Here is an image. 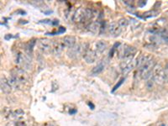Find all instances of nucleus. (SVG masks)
Segmentation results:
<instances>
[{"mask_svg": "<svg viewBox=\"0 0 168 126\" xmlns=\"http://www.w3.org/2000/svg\"><path fill=\"white\" fill-rule=\"evenodd\" d=\"M120 43H116V44H114V45L112 47V50L110 51V53H109V56L112 57L113 56H114V51H116V49L119 47V45H120Z\"/></svg>", "mask_w": 168, "mask_h": 126, "instance_id": "21", "label": "nucleus"}, {"mask_svg": "<svg viewBox=\"0 0 168 126\" xmlns=\"http://www.w3.org/2000/svg\"><path fill=\"white\" fill-rule=\"evenodd\" d=\"M161 39L165 42L168 43V31H165L164 33H161Z\"/></svg>", "mask_w": 168, "mask_h": 126, "instance_id": "22", "label": "nucleus"}, {"mask_svg": "<svg viewBox=\"0 0 168 126\" xmlns=\"http://www.w3.org/2000/svg\"><path fill=\"white\" fill-rule=\"evenodd\" d=\"M94 11L90 8H80L77 9L73 15L72 20L76 23H83L91 19L94 17Z\"/></svg>", "mask_w": 168, "mask_h": 126, "instance_id": "2", "label": "nucleus"}, {"mask_svg": "<svg viewBox=\"0 0 168 126\" xmlns=\"http://www.w3.org/2000/svg\"><path fill=\"white\" fill-rule=\"evenodd\" d=\"M124 80H125V78H121V79H120V81H119V82H118V83H117V84H116L115 86H114V88H113V90H112V92L113 93H114V92H115L116 90H117V89L119 88H120V86L122 85V84H123L124 83Z\"/></svg>", "mask_w": 168, "mask_h": 126, "instance_id": "19", "label": "nucleus"}, {"mask_svg": "<svg viewBox=\"0 0 168 126\" xmlns=\"http://www.w3.org/2000/svg\"><path fill=\"white\" fill-rule=\"evenodd\" d=\"M136 66V61H133L132 62L130 63L129 65H127L126 67H124V68H122V72H123V74H127V73H129L130 71L133 68H134V67Z\"/></svg>", "mask_w": 168, "mask_h": 126, "instance_id": "16", "label": "nucleus"}, {"mask_svg": "<svg viewBox=\"0 0 168 126\" xmlns=\"http://www.w3.org/2000/svg\"><path fill=\"white\" fill-rule=\"evenodd\" d=\"M166 75H167L168 77V63L167 65H166Z\"/></svg>", "mask_w": 168, "mask_h": 126, "instance_id": "29", "label": "nucleus"}, {"mask_svg": "<svg viewBox=\"0 0 168 126\" xmlns=\"http://www.w3.org/2000/svg\"><path fill=\"white\" fill-rule=\"evenodd\" d=\"M88 105H89L90 107H92V109H94V104H91V103H88Z\"/></svg>", "mask_w": 168, "mask_h": 126, "instance_id": "27", "label": "nucleus"}, {"mask_svg": "<svg viewBox=\"0 0 168 126\" xmlns=\"http://www.w3.org/2000/svg\"><path fill=\"white\" fill-rule=\"evenodd\" d=\"M24 114H25V112L22 109H20V108H19V109H17V110H15L14 112V116L15 117H19V116H22Z\"/></svg>", "mask_w": 168, "mask_h": 126, "instance_id": "20", "label": "nucleus"}, {"mask_svg": "<svg viewBox=\"0 0 168 126\" xmlns=\"http://www.w3.org/2000/svg\"><path fill=\"white\" fill-rule=\"evenodd\" d=\"M62 43H63L64 47L66 48L70 49L71 47H73L76 45V38L72 35H67L61 40Z\"/></svg>", "mask_w": 168, "mask_h": 126, "instance_id": "10", "label": "nucleus"}, {"mask_svg": "<svg viewBox=\"0 0 168 126\" xmlns=\"http://www.w3.org/2000/svg\"><path fill=\"white\" fill-rule=\"evenodd\" d=\"M36 43V41L35 40H31L26 45H25V52H26V55L29 56H31V54H32V52H33V50H34V47H35V45Z\"/></svg>", "mask_w": 168, "mask_h": 126, "instance_id": "13", "label": "nucleus"}, {"mask_svg": "<svg viewBox=\"0 0 168 126\" xmlns=\"http://www.w3.org/2000/svg\"><path fill=\"white\" fill-rule=\"evenodd\" d=\"M27 77L25 71L22 68H15L11 71L10 79L8 80L11 86L15 88H19L20 84L27 82Z\"/></svg>", "mask_w": 168, "mask_h": 126, "instance_id": "1", "label": "nucleus"}, {"mask_svg": "<svg viewBox=\"0 0 168 126\" xmlns=\"http://www.w3.org/2000/svg\"><path fill=\"white\" fill-rule=\"evenodd\" d=\"M52 42L48 39H41L38 42L39 49L45 54H49L52 52Z\"/></svg>", "mask_w": 168, "mask_h": 126, "instance_id": "6", "label": "nucleus"}, {"mask_svg": "<svg viewBox=\"0 0 168 126\" xmlns=\"http://www.w3.org/2000/svg\"><path fill=\"white\" fill-rule=\"evenodd\" d=\"M152 78H153L154 81L156 83L162 84L166 81L167 75H166V70H164L161 66L157 65L154 67L153 71H152Z\"/></svg>", "mask_w": 168, "mask_h": 126, "instance_id": "5", "label": "nucleus"}, {"mask_svg": "<svg viewBox=\"0 0 168 126\" xmlns=\"http://www.w3.org/2000/svg\"><path fill=\"white\" fill-rule=\"evenodd\" d=\"M10 38H12V35H6V36H5V39H6V40H8V39H10Z\"/></svg>", "mask_w": 168, "mask_h": 126, "instance_id": "28", "label": "nucleus"}, {"mask_svg": "<svg viewBox=\"0 0 168 126\" xmlns=\"http://www.w3.org/2000/svg\"><path fill=\"white\" fill-rule=\"evenodd\" d=\"M0 86H1V91L3 93H10L12 90V86L9 83V81L5 77H2L1 80H0Z\"/></svg>", "mask_w": 168, "mask_h": 126, "instance_id": "9", "label": "nucleus"}, {"mask_svg": "<svg viewBox=\"0 0 168 126\" xmlns=\"http://www.w3.org/2000/svg\"><path fill=\"white\" fill-rule=\"evenodd\" d=\"M105 68V63L104 62V61H100V62L98 63L97 65H96L95 67L93 68V70H92V71H91V73L93 75H97L99 74V73H101L104 70Z\"/></svg>", "mask_w": 168, "mask_h": 126, "instance_id": "12", "label": "nucleus"}, {"mask_svg": "<svg viewBox=\"0 0 168 126\" xmlns=\"http://www.w3.org/2000/svg\"><path fill=\"white\" fill-rule=\"evenodd\" d=\"M118 23L121 26V28H124V27H126L129 25V20L126 18H123V19H120Z\"/></svg>", "mask_w": 168, "mask_h": 126, "instance_id": "17", "label": "nucleus"}, {"mask_svg": "<svg viewBox=\"0 0 168 126\" xmlns=\"http://www.w3.org/2000/svg\"><path fill=\"white\" fill-rule=\"evenodd\" d=\"M15 125L16 126H26V124L24 122V121H18V122H16Z\"/></svg>", "mask_w": 168, "mask_h": 126, "instance_id": "23", "label": "nucleus"}, {"mask_svg": "<svg viewBox=\"0 0 168 126\" xmlns=\"http://www.w3.org/2000/svg\"><path fill=\"white\" fill-rule=\"evenodd\" d=\"M107 48H108V43L106 41H99L96 43V51L98 53L104 52Z\"/></svg>", "mask_w": 168, "mask_h": 126, "instance_id": "14", "label": "nucleus"}, {"mask_svg": "<svg viewBox=\"0 0 168 126\" xmlns=\"http://www.w3.org/2000/svg\"><path fill=\"white\" fill-rule=\"evenodd\" d=\"M87 28H88V30L91 31L92 33L96 34L98 32V30H101V24L98 22H94L90 24Z\"/></svg>", "mask_w": 168, "mask_h": 126, "instance_id": "15", "label": "nucleus"}, {"mask_svg": "<svg viewBox=\"0 0 168 126\" xmlns=\"http://www.w3.org/2000/svg\"><path fill=\"white\" fill-rule=\"evenodd\" d=\"M156 66V61L152 58H149L139 68L140 75L142 79H149L152 77V71Z\"/></svg>", "mask_w": 168, "mask_h": 126, "instance_id": "3", "label": "nucleus"}, {"mask_svg": "<svg viewBox=\"0 0 168 126\" xmlns=\"http://www.w3.org/2000/svg\"><path fill=\"white\" fill-rule=\"evenodd\" d=\"M87 44H77L75 45L73 47L68 49L67 56L71 59H77L80 56H83L85 52L88 50L87 48Z\"/></svg>", "mask_w": 168, "mask_h": 126, "instance_id": "4", "label": "nucleus"}, {"mask_svg": "<svg viewBox=\"0 0 168 126\" xmlns=\"http://www.w3.org/2000/svg\"><path fill=\"white\" fill-rule=\"evenodd\" d=\"M64 48L62 41H55L52 42V53L55 56H59Z\"/></svg>", "mask_w": 168, "mask_h": 126, "instance_id": "11", "label": "nucleus"}, {"mask_svg": "<svg viewBox=\"0 0 168 126\" xmlns=\"http://www.w3.org/2000/svg\"><path fill=\"white\" fill-rule=\"evenodd\" d=\"M108 33L110 34V35L113 37H117L119 36L122 31V28L121 26L119 25V23L113 22L111 23L109 26H108Z\"/></svg>", "mask_w": 168, "mask_h": 126, "instance_id": "7", "label": "nucleus"}, {"mask_svg": "<svg viewBox=\"0 0 168 126\" xmlns=\"http://www.w3.org/2000/svg\"><path fill=\"white\" fill-rule=\"evenodd\" d=\"M146 2H145V1H140V2H138V5L140 7H143V6L146 5Z\"/></svg>", "mask_w": 168, "mask_h": 126, "instance_id": "25", "label": "nucleus"}, {"mask_svg": "<svg viewBox=\"0 0 168 126\" xmlns=\"http://www.w3.org/2000/svg\"><path fill=\"white\" fill-rule=\"evenodd\" d=\"M44 126H56L54 124H51V123H48V124H45Z\"/></svg>", "mask_w": 168, "mask_h": 126, "instance_id": "26", "label": "nucleus"}, {"mask_svg": "<svg viewBox=\"0 0 168 126\" xmlns=\"http://www.w3.org/2000/svg\"><path fill=\"white\" fill-rule=\"evenodd\" d=\"M83 58L85 60V61L88 64H91V63H94L96 61H97V51H95L94 50H90L88 49L85 54L83 55Z\"/></svg>", "mask_w": 168, "mask_h": 126, "instance_id": "8", "label": "nucleus"}, {"mask_svg": "<svg viewBox=\"0 0 168 126\" xmlns=\"http://www.w3.org/2000/svg\"><path fill=\"white\" fill-rule=\"evenodd\" d=\"M125 4H127V5H129V6H130L132 5V7H133V5H134V2L133 1H124V2Z\"/></svg>", "mask_w": 168, "mask_h": 126, "instance_id": "24", "label": "nucleus"}, {"mask_svg": "<svg viewBox=\"0 0 168 126\" xmlns=\"http://www.w3.org/2000/svg\"><path fill=\"white\" fill-rule=\"evenodd\" d=\"M154 82H155V81H154V79L152 77H151L150 78H149V79H147V82H146V88L149 89V90L152 89L154 85Z\"/></svg>", "mask_w": 168, "mask_h": 126, "instance_id": "18", "label": "nucleus"}]
</instances>
